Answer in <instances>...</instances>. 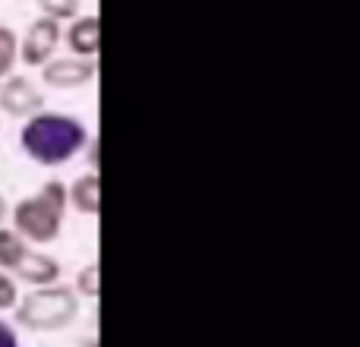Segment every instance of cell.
I'll return each instance as SVG.
<instances>
[{
	"label": "cell",
	"mask_w": 360,
	"mask_h": 347,
	"mask_svg": "<svg viewBox=\"0 0 360 347\" xmlns=\"http://www.w3.org/2000/svg\"><path fill=\"white\" fill-rule=\"evenodd\" d=\"M95 76V63L92 60H79V57H60L54 63H44V82L57 89H73L82 86Z\"/></svg>",
	"instance_id": "cell-6"
},
{
	"label": "cell",
	"mask_w": 360,
	"mask_h": 347,
	"mask_svg": "<svg viewBox=\"0 0 360 347\" xmlns=\"http://www.w3.org/2000/svg\"><path fill=\"white\" fill-rule=\"evenodd\" d=\"M57 41H60V25L57 19L41 16L29 25V35L22 41V60L29 67H44L51 60V54L57 51Z\"/></svg>",
	"instance_id": "cell-4"
},
{
	"label": "cell",
	"mask_w": 360,
	"mask_h": 347,
	"mask_svg": "<svg viewBox=\"0 0 360 347\" xmlns=\"http://www.w3.org/2000/svg\"><path fill=\"white\" fill-rule=\"evenodd\" d=\"M0 347H19V341H16V332H13L6 322H0Z\"/></svg>",
	"instance_id": "cell-15"
},
{
	"label": "cell",
	"mask_w": 360,
	"mask_h": 347,
	"mask_svg": "<svg viewBox=\"0 0 360 347\" xmlns=\"http://www.w3.org/2000/svg\"><path fill=\"white\" fill-rule=\"evenodd\" d=\"M76 316V294L70 287H41V291L29 294L22 300V306L16 310L19 325L35 332L60 329Z\"/></svg>",
	"instance_id": "cell-3"
},
{
	"label": "cell",
	"mask_w": 360,
	"mask_h": 347,
	"mask_svg": "<svg viewBox=\"0 0 360 347\" xmlns=\"http://www.w3.org/2000/svg\"><path fill=\"white\" fill-rule=\"evenodd\" d=\"M13 303H16V284L0 272V310H6V306H13Z\"/></svg>",
	"instance_id": "cell-14"
},
{
	"label": "cell",
	"mask_w": 360,
	"mask_h": 347,
	"mask_svg": "<svg viewBox=\"0 0 360 347\" xmlns=\"http://www.w3.org/2000/svg\"><path fill=\"white\" fill-rule=\"evenodd\" d=\"M70 199H73V205L79 211L95 215L98 211V174H86V177L76 180L73 190H70Z\"/></svg>",
	"instance_id": "cell-9"
},
{
	"label": "cell",
	"mask_w": 360,
	"mask_h": 347,
	"mask_svg": "<svg viewBox=\"0 0 360 347\" xmlns=\"http://www.w3.org/2000/svg\"><path fill=\"white\" fill-rule=\"evenodd\" d=\"M13 63H16V35L0 25V76L10 73Z\"/></svg>",
	"instance_id": "cell-12"
},
{
	"label": "cell",
	"mask_w": 360,
	"mask_h": 347,
	"mask_svg": "<svg viewBox=\"0 0 360 347\" xmlns=\"http://www.w3.org/2000/svg\"><path fill=\"white\" fill-rule=\"evenodd\" d=\"M22 256H25L22 240H19L13 230L0 228V266H4V268H16L19 262H22Z\"/></svg>",
	"instance_id": "cell-10"
},
{
	"label": "cell",
	"mask_w": 360,
	"mask_h": 347,
	"mask_svg": "<svg viewBox=\"0 0 360 347\" xmlns=\"http://www.w3.org/2000/svg\"><path fill=\"white\" fill-rule=\"evenodd\" d=\"M63 209H67V186L51 180V183H44L38 190V196L22 199L16 205V211H13L16 230L35 243H51L60 234Z\"/></svg>",
	"instance_id": "cell-2"
},
{
	"label": "cell",
	"mask_w": 360,
	"mask_h": 347,
	"mask_svg": "<svg viewBox=\"0 0 360 347\" xmlns=\"http://www.w3.org/2000/svg\"><path fill=\"white\" fill-rule=\"evenodd\" d=\"M19 145L38 164H63L86 145V126L67 114H35L19 133Z\"/></svg>",
	"instance_id": "cell-1"
},
{
	"label": "cell",
	"mask_w": 360,
	"mask_h": 347,
	"mask_svg": "<svg viewBox=\"0 0 360 347\" xmlns=\"http://www.w3.org/2000/svg\"><path fill=\"white\" fill-rule=\"evenodd\" d=\"M16 275L22 281H32V284H51L60 275V266L44 253H25L22 262L16 266Z\"/></svg>",
	"instance_id": "cell-8"
},
{
	"label": "cell",
	"mask_w": 360,
	"mask_h": 347,
	"mask_svg": "<svg viewBox=\"0 0 360 347\" xmlns=\"http://www.w3.org/2000/svg\"><path fill=\"white\" fill-rule=\"evenodd\" d=\"M0 221H4V196H0Z\"/></svg>",
	"instance_id": "cell-16"
},
{
	"label": "cell",
	"mask_w": 360,
	"mask_h": 347,
	"mask_svg": "<svg viewBox=\"0 0 360 347\" xmlns=\"http://www.w3.org/2000/svg\"><path fill=\"white\" fill-rule=\"evenodd\" d=\"M35 4L41 6L44 16H51V19H70L79 10V0H35Z\"/></svg>",
	"instance_id": "cell-11"
},
{
	"label": "cell",
	"mask_w": 360,
	"mask_h": 347,
	"mask_svg": "<svg viewBox=\"0 0 360 347\" xmlns=\"http://www.w3.org/2000/svg\"><path fill=\"white\" fill-rule=\"evenodd\" d=\"M76 281H79V294H86V297H98V266H95V262L82 268Z\"/></svg>",
	"instance_id": "cell-13"
},
{
	"label": "cell",
	"mask_w": 360,
	"mask_h": 347,
	"mask_svg": "<svg viewBox=\"0 0 360 347\" xmlns=\"http://www.w3.org/2000/svg\"><path fill=\"white\" fill-rule=\"evenodd\" d=\"M67 41L76 54H98V44H101V22L98 16H82L70 25L67 32Z\"/></svg>",
	"instance_id": "cell-7"
},
{
	"label": "cell",
	"mask_w": 360,
	"mask_h": 347,
	"mask_svg": "<svg viewBox=\"0 0 360 347\" xmlns=\"http://www.w3.org/2000/svg\"><path fill=\"white\" fill-rule=\"evenodd\" d=\"M0 105H4V111L13 114V117H29V114L41 111L44 98L25 76H13V79H6L4 92H0Z\"/></svg>",
	"instance_id": "cell-5"
}]
</instances>
